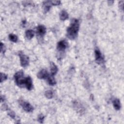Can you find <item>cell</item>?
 Returning a JSON list of instances; mask_svg holds the SVG:
<instances>
[{"label":"cell","instance_id":"obj_1","mask_svg":"<svg viewBox=\"0 0 124 124\" xmlns=\"http://www.w3.org/2000/svg\"><path fill=\"white\" fill-rule=\"evenodd\" d=\"M79 28V20L76 18H73L71 20L69 26L67 29V37L71 40L75 39L78 36Z\"/></svg>","mask_w":124,"mask_h":124},{"label":"cell","instance_id":"obj_2","mask_svg":"<svg viewBox=\"0 0 124 124\" xmlns=\"http://www.w3.org/2000/svg\"><path fill=\"white\" fill-rule=\"evenodd\" d=\"M15 80L16 85L20 87H23L25 86V78L24 77V73L22 71L17 72L14 76Z\"/></svg>","mask_w":124,"mask_h":124},{"label":"cell","instance_id":"obj_3","mask_svg":"<svg viewBox=\"0 0 124 124\" xmlns=\"http://www.w3.org/2000/svg\"><path fill=\"white\" fill-rule=\"evenodd\" d=\"M19 58H20V64L22 67H25L29 65V57L25 55L23 52H20L18 54Z\"/></svg>","mask_w":124,"mask_h":124},{"label":"cell","instance_id":"obj_4","mask_svg":"<svg viewBox=\"0 0 124 124\" xmlns=\"http://www.w3.org/2000/svg\"><path fill=\"white\" fill-rule=\"evenodd\" d=\"M95 58L96 62L98 64H102L104 62V58L100 52V50L98 48H96L94 51Z\"/></svg>","mask_w":124,"mask_h":124},{"label":"cell","instance_id":"obj_5","mask_svg":"<svg viewBox=\"0 0 124 124\" xmlns=\"http://www.w3.org/2000/svg\"><path fill=\"white\" fill-rule=\"evenodd\" d=\"M20 104L24 110L27 112H32L33 110V107L28 102L20 100Z\"/></svg>","mask_w":124,"mask_h":124},{"label":"cell","instance_id":"obj_6","mask_svg":"<svg viewBox=\"0 0 124 124\" xmlns=\"http://www.w3.org/2000/svg\"><path fill=\"white\" fill-rule=\"evenodd\" d=\"M68 46V43L65 40H62L58 42L57 48L59 51H63Z\"/></svg>","mask_w":124,"mask_h":124},{"label":"cell","instance_id":"obj_7","mask_svg":"<svg viewBox=\"0 0 124 124\" xmlns=\"http://www.w3.org/2000/svg\"><path fill=\"white\" fill-rule=\"evenodd\" d=\"M46 27L42 25H40L37 27V35L40 37L44 36L46 33Z\"/></svg>","mask_w":124,"mask_h":124},{"label":"cell","instance_id":"obj_8","mask_svg":"<svg viewBox=\"0 0 124 124\" xmlns=\"http://www.w3.org/2000/svg\"><path fill=\"white\" fill-rule=\"evenodd\" d=\"M49 74L46 70L45 69L41 70L38 74L37 77L40 79H47L49 76Z\"/></svg>","mask_w":124,"mask_h":124},{"label":"cell","instance_id":"obj_9","mask_svg":"<svg viewBox=\"0 0 124 124\" xmlns=\"http://www.w3.org/2000/svg\"><path fill=\"white\" fill-rule=\"evenodd\" d=\"M25 86L28 90H31L32 87V79L30 76L25 78Z\"/></svg>","mask_w":124,"mask_h":124},{"label":"cell","instance_id":"obj_10","mask_svg":"<svg viewBox=\"0 0 124 124\" xmlns=\"http://www.w3.org/2000/svg\"><path fill=\"white\" fill-rule=\"evenodd\" d=\"M43 5H44V11L46 13L48 12L51 6L52 5L51 0H46V1H44L43 2Z\"/></svg>","mask_w":124,"mask_h":124},{"label":"cell","instance_id":"obj_11","mask_svg":"<svg viewBox=\"0 0 124 124\" xmlns=\"http://www.w3.org/2000/svg\"><path fill=\"white\" fill-rule=\"evenodd\" d=\"M58 69L57 66L56 65L55 63H54L53 62H51L50 63V71H51V74L52 76L55 75L58 72Z\"/></svg>","mask_w":124,"mask_h":124},{"label":"cell","instance_id":"obj_12","mask_svg":"<svg viewBox=\"0 0 124 124\" xmlns=\"http://www.w3.org/2000/svg\"><path fill=\"white\" fill-rule=\"evenodd\" d=\"M69 16L65 10H62L60 14V18L61 20H65L68 18Z\"/></svg>","mask_w":124,"mask_h":124},{"label":"cell","instance_id":"obj_13","mask_svg":"<svg viewBox=\"0 0 124 124\" xmlns=\"http://www.w3.org/2000/svg\"><path fill=\"white\" fill-rule=\"evenodd\" d=\"M113 105L116 110H119L121 108V103L119 99L115 98L113 100Z\"/></svg>","mask_w":124,"mask_h":124},{"label":"cell","instance_id":"obj_14","mask_svg":"<svg viewBox=\"0 0 124 124\" xmlns=\"http://www.w3.org/2000/svg\"><path fill=\"white\" fill-rule=\"evenodd\" d=\"M34 31L32 30H28L25 32V35L27 39H31L34 36Z\"/></svg>","mask_w":124,"mask_h":124},{"label":"cell","instance_id":"obj_15","mask_svg":"<svg viewBox=\"0 0 124 124\" xmlns=\"http://www.w3.org/2000/svg\"><path fill=\"white\" fill-rule=\"evenodd\" d=\"M47 82L48 83V84L50 85L51 86H53L54 85H55L56 84V81L55 79V78H54V77H53V76H49L47 78Z\"/></svg>","mask_w":124,"mask_h":124},{"label":"cell","instance_id":"obj_16","mask_svg":"<svg viewBox=\"0 0 124 124\" xmlns=\"http://www.w3.org/2000/svg\"><path fill=\"white\" fill-rule=\"evenodd\" d=\"M9 38L11 41L15 42V43L18 40L17 36L16 35L13 34V33H11L9 35Z\"/></svg>","mask_w":124,"mask_h":124},{"label":"cell","instance_id":"obj_17","mask_svg":"<svg viewBox=\"0 0 124 124\" xmlns=\"http://www.w3.org/2000/svg\"><path fill=\"white\" fill-rule=\"evenodd\" d=\"M45 95L46 98L50 99L53 97V92L51 90H47L45 92Z\"/></svg>","mask_w":124,"mask_h":124},{"label":"cell","instance_id":"obj_18","mask_svg":"<svg viewBox=\"0 0 124 124\" xmlns=\"http://www.w3.org/2000/svg\"><path fill=\"white\" fill-rule=\"evenodd\" d=\"M7 78V76L2 73H0V82H2Z\"/></svg>","mask_w":124,"mask_h":124},{"label":"cell","instance_id":"obj_19","mask_svg":"<svg viewBox=\"0 0 124 124\" xmlns=\"http://www.w3.org/2000/svg\"><path fill=\"white\" fill-rule=\"evenodd\" d=\"M44 116L43 114H40L38 116V121L40 123H43L44 120Z\"/></svg>","mask_w":124,"mask_h":124},{"label":"cell","instance_id":"obj_20","mask_svg":"<svg viewBox=\"0 0 124 124\" xmlns=\"http://www.w3.org/2000/svg\"><path fill=\"white\" fill-rule=\"evenodd\" d=\"M8 115L11 117L13 119H15V117H16V115H15V113H14V112H13V111H10L8 112Z\"/></svg>","mask_w":124,"mask_h":124},{"label":"cell","instance_id":"obj_21","mask_svg":"<svg viewBox=\"0 0 124 124\" xmlns=\"http://www.w3.org/2000/svg\"><path fill=\"white\" fill-rule=\"evenodd\" d=\"M51 3L53 5H58L61 3L60 0H51Z\"/></svg>","mask_w":124,"mask_h":124},{"label":"cell","instance_id":"obj_22","mask_svg":"<svg viewBox=\"0 0 124 124\" xmlns=\"http://www.w3.org/2000/svg\"><path fill=\"white\" fill-rule=\"evenodd\" d=\"M5 50V48L4 45L2 43H0V50H1V51L4 52Z\"/></svg>","mask_w":124,"mask_h":124}]
</instances>
